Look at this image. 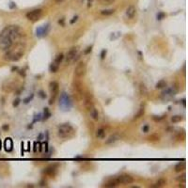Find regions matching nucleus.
<instances>
[{
	"mask_svg": "<svg viewBox=\"0 0 188 188\" xmlns=\"http://www.w3.org/2000/svg\"><path fill=\"white\" fill-rule=\"evenodd\" d=\"M0 148H1V142H0Z\"/></svg>",
	"mask_w": 188,
	"mask_h": 188,
	"instance_id": "a19ab883",
	"label": "nucleus"
},
{
	"mask_svg": "<svg viewBox=\"0 0 188 188\" xmlns=\"http://www.w3.org/2000/svg\"><path fill=\"white\" fill-rule=\"evenodd\" d=\"M19 102H20V100H19V99H17L16 101H14V103H13V105H14V106H17V105H19Z\"/></svg>",
	"mask_w": 188,
	"mask_h": 188,
	"instance_id": "c9c22d12",
	"label": "nucleus"
},
{
	"mask_svg": "<svg viewBox=\"0 0 188 188\" xmlns=\"http://www.w3.org/2000/svg\"><path fill=\"white\" fill-rule=\"evenodd\" d=\"M88 6H91V0H88Z\"/></svg>",
	"mask_w": 188,
	"mask_h": 188,
	"instance_id": "ea45409f",
	"label": "nucleus"
},
{
	"mask_svg": "<svg viewBox=\"0 0 188 188\" xmlns=\"http://www.w3.org/2000/svg\"><path fill=\"white\" fill-rule=\"evenodd\" d=\"M115 12V10L114 9H104L101 12V13L103 15H111Z\"/></svg>",
	"mask_w": 188,
	"mask_h": 188,
	"instance_id": "cd10ccee",
	"label": "nucleus"
},
{
	"mask_svg": "<svg viewBox=\"0 0 188 188\" xmlns=\"http://www.w3.org/2000/svg\"><path fill=\"white\" fill-rule=\"evenodd\" d=\"M58 135L60 138L63 139L71 138L74 135V129L68 123L61 124L58 128Z\"/></svg>",
	"mask_w": 188,
	"mask_h": 188,
	"instance_id": "7ed1b4c3",
	"label": "nucleus"
},
{
	"mask_svg": "<svg viewBox=\"0 0 188 188\" xmlns=\"http://www.w3.org/2000/svg\"><path fill=\"white\" fill-rule=\"evenodd\" d=\"M56 1H57V3H60V2L64 1V0H56Z\"/></svg>",
	"mask_w": 188,
	"mask_h": 188,
	"instance_id": "58836bf2",
	"label": "nucleus"
},
{
	"mask_svg": "<svg viewBox=\"0 0 188 188\" xmlns=\"http://www.w3.org/2000/svg\"><path fill=\"white\" fill-rule=\"evenodd\" d=\"M136 12H137L136 8H135L134 6H130V7H128V9H126L125 14H126V17H127L128 19H133V18L135 17V15H136Z\"/></svg>",
	"mask_w": 188,
	"mask_h": 188,
	"instance_id": "ddd939ff",
	"label": "nucleus"
},
{
	"mask_svg": "<svg viewBox=\"0 0 188 188\" xmlns=\"http://www.w3.org/2000/svg\"><path fill=\"white\" fill-rule=\"evenodd\" d=\"M24 54H25V46L21 43L16 44L12 49L9 50L5 54V59L12 60V61H17L24 56Z\"/></svg>",
	"mask_w": 188,
	"mask_h": 188,
	"instance_id": "f03ea898",
	"label": "nucleus"
},
{
	"mask_svg": "<svg viewBox=\"0 0 188 188\" xmlns=\"http://www.w3.org/2000/svg\"><path fill=\"white\" fill-rule=\"evenodd\" d=\"M116 180L118 181L119 184H130L132 183H134V178L127 174L119 176L118 178H116Z\"/></svg>",
	"mask_w": 188,
	"mask_h": 188,
	"instance_id": "0eeeda50",
	"label": "nucleus"
},
{
	"mask_svg": "<svg viewBox=\"0 0 188 188\" xmlns=\"http://www.w3.org/2000/svg\"><path fill=\"white\" fill-rule=\"evenodd\" d=\"M182 119H183L182 116H179V115L173 116V117L171 118V121H172L173 123H178V122H180V121H182Z\"/></svg>",
	"mask_w": 188,
	"mask_h": 188,
	"instance_id": "393cba45",
	"label": "nucleus"
},
{
	"mask_svg": "<svg viewBox=\"0 0 188 188\" xmlns=\"http://www.w3.org/2000/svg\"><path fill=\"white\" fill-rule=\"evenodd\" d=\"M5 147H6V150L7 151H10L12 148V142L10 140V138H7L6 141H5Z\"/></svg>",
	"mask_w": 188,
	"mask_h": 188,
	"instance_id": "b1692460",
	"label": "nucleus"
},
{
	"mask_svg": "<svg viewBox=\"0 0 188 188\" xmlns=\"http://www.w3.org/2000/svg\"><path fill=\"white\" fill-rule=\"evenodd\" d=\"M48 30H45V27H40L37 29V36L39 37H41V36H44L46 35Z\"/></svg>",
	"mask_w": 188,
	"mask_h": 188,
	"instance_id": "4be33fe9",
	"label": "nucleus"
},
{
	"mask_svg": "<svg viewBox=\"0 0 188 188\" xmlns=\"http://www.w3.org/2000/svg\"><path fill=\"white\" fill-rule=\"evenodd\" d=\"M43 173L45 174V175H47V176L54 177L55 175L57 174V168H55V167H48L46 168H44Z\"/></svg>",
	"mask_w": 188,
	"mask_h": 188,
	"instance_id": "4468645a",
	"label": "nucleus"
},
{
	"mask_svg": "<svg viewBox=\"0 0 188 188\" xmlns=\"http://www.w3.org/2000/svg\"><path fill=\"white\" fill-rule=\"evenodd\" d=\"M118 185H119V183H118V181H117L116 179L109 181V182H107V183L105 184V187H116V186H118Z\"/></svg>",
	"mask_w": 188,
	"mask_h": 188,
	"instance_id": "5701e85b",
	"label": "nucleus"
},
{
	"mask_svg": "<svg viewBox=\"0 0 188 188\" xmlns=\"http://www.w3.org/2000/svg\"><path fill=\"white\" fill-rule=\"evenodd\" d=\"M73 91L75 96H78V99L82 97V84L79 81L73 82Z\"/></svg>",
	"mask_w": 188,
	"mask_h": 188,
	"instance_id": "6e6552de",
	"label": "nucleus"
},
{
	"mask_svg": "<svg viewBox=\"0 0 188 188\" xmlns=\"http://www.w3.org/2000/svg\"><path fill=\"white\" fill-rule=\"evenodd\" d=\"M177 180L178 181H181V182H184L185 181V175H182V176H179L178 178H177Z\"/></svg>",
	"mask_w": 188,
	"mask_h": 188,
	"instance_id": "2f4dec72",
	"label": "nucleus"
},
{
	"mask_svg": "<svg viewBox=\"0 0 188 188\" xmlns=\"http://www.w3.org/2000/svg\"><path fill=\"white\" fill-rule=\"evenodd\" d=\"M144 113H145V109H144V107H141V108L139 109V111L137 112V114L135 116V119H139L140 117H142L143 115H144Z\"/></svg>",
	"mask_w": 188,
	"mask_h": 188,
	"instance_id": "c85d7f7f",
	"label": "nucleus"
},
{
	"mask_svg": "<svg viewBox=\"0 0 188 188\" xmlns=\"http://www.w3.org/2000/svg\"><path fill=\"white\" fill-rule=\"evenodd\" d=\"M2 128H3V130H4V131H8V130H9V125H8V124H6V125H4Z\"/></svg>",
	"mask_w": 188,
	"mask_h": 188,
	"instance_id": "e433bc0d",
	"label": "nucleus"
},
{
	"mask_svg": "<svg viewBox=\"0 0 188 188\" xmlns=\"http://www.w3.org/2000/svg\"><path fill=\"white\" fill-rule=\"evenodd\" d=\"M42 15V10L41 9H33L31 12H27L26 14L27 18L31 21V22H37L40 20V18L41 17Z\"/></svg>",
	"mask_w": 188,
	"mask_h": 188,
	"instance_id": "39448f33",
	"label": "nucleus"
},
{
	"mask_svg": "<svg viewBox=\"0 0 188 188\" xmlns=\"http://www.w3.org/2000/svg\"><path fill=\"white\" fill-rule=\"evenodd\" d=\"M58 70H59V65L55 64V63L53 62V63L50 65V72H52V73H57Z\"/></svg>",
	"mask_w": 188,
	"mask_h": 188,
	"instance_id": "bb28decb",
	"label": "nucleus"
},
{
	"mask_svg": "<svg viewBox=\"0 0 188 188\" xmlns=\"http://www.w3.org/2000/svg\"><path fill=\"white\" fill-rule=\"evenodd\" d=\"M101 1L104 5H110V4L114 3L115 0H101Z\"/></svg>",
	"mask_w": 188,
	"mask_h": 188,
	"instance_id": "c756f323",
	"label": "nucleus"
},
{
	"mask_svg": "<svg viewBox=\"0 0 188 188\" xmlns=\"http://www.w3.org/2000/svg\"><path fill=\"white\" fill-rule=\"evenodd\" d=\"M91 52V47H87V50H85V54H88Z\"/></svg>",
	"mask_w": 188,
	"mask_h": 188,
	"instance_id": "f704fd0d",
	"label": "nucleus"
},
{
	"mask_svg": "<svg viewBox=\"0 0 188 188\" xmlns=\"http://www.w3.org/2000/svg\"><path fill=\"white\" fill-rule=\"evenodd\" d=\"M90 117L94 119V120H98L99 119V113H98V110L94 107H92L90 110Z\"/></svg>",
	"mask_w": 188,
	"mask_h": 188,
	"instance_id": "a211bd4d",
	"label": "nucleus"
},
{
	"mask_svg": "<svg viewBox=\"0 0 188 188\" xmlns=\"http://www.w3.org/2000/svg\"><path fill=\"white\" fill-rule=\"evenodd\" d=\"M142 131L144 132V133H147V132H149V125H146V126H144L142 128Z\"/></svg>",
	"mask_w": 188,
	"mask_h": 188,
	"instance_id": "473e14b6",
	"label": "nucleus"
},
{
	"mask_svg": "<svg viewBox=\"0 0 188 188\" xmlns=\"http://www.w3.org/2000/svg\"><path fill=\"white\" fill-rule=\"evenodd\" d=\"M49 90H50V93H51V100L49 102L50 105H52L56 99L58 93H59V85L57 81H52L49 85Z\"/></svg>",
	"mask_w": 188,
	"mask_h": 188,
	"instance_id": "20e7f679",
	"label": "nucleus"
},
{
	"mask_svg": "<svg viewBox=\"0 0 188 188\" xmlns=\"http://www.w3.org/2000/svg\"><path fill=\"white\" fill-rule=\"evenodd\" d=\"M165 16V14L164 12H159V13L157 14V19H158V20H162Z\"/></svg>",
	"mask_w": 188,
	"mask_h": 188,
	"instance_id": "7c9ffc66",
	"label": "nucleus"
},
{
	"mask_svg": "<svg viewBox=\"0 0 188 188\" xmlns=\"http://www.w3.org/2000/svg\"><path fill=\"white\" fill-rule=\"evenodd\" d=\"M167 87V82H165V80H160L157 84H156V88H164Z\"/></svg>",
	"mask_w": 188,
	"mask_h": 188,
	"instance_id": "a878e982",
	"label": "nucleus"
},
{
	"mask_svg": "<svg viewBox=\"0 0 188 188\" xmlns=\"http://www.w3.org/2000/svg\"><path fill=\"white\" fill-rule=\"evenodd\" d=\"M165 183H167V180L162 178V179H159L154 184H152L151 187H163Z\"/></svg>",
	"mask_w": 188,
	"mask_h": 188,
	"instance_id": "aec40b11",
	"label": "nucleus"
},
{
	"mask_svg": "<svg viewBox=\"0 0 188 188\" xmlns=\"http://www.w3.org/2000/svg\"><path fill=\"white\" fill-rule=\"evenodd\" d=\"M20 36V28L17 26H9L0 33V49L7 50L12 46L13 41Z\"/></svg>",
	"mask_w": 188,
	"mask_h": 188,
	"instance_id": "f257e3e1",
	"label": "nucleus"
},
{
	"mask_svg": "<svg viewBox=\"0 0 188 188\" xmlns=\"http://www.w3.org/2000/svg\"><path fill=\"white\" fill-rule=\"evenodd\" d=\"M85 107L87 110H90L92 107H94V103H93V99L92 95L90 93H87L85 96Z\"/></svg>",
	"mask_w": 188,
	"mask_h": 188,
	"instance_id": "1a4fd4ad",
	"label": "nucleus"
},
{
	"mask_svg": "<svg viewBox=\"0 0 188 188\" xmlns=\"http://www.w3.org/2000/svg\"><path fill=\"white\" fill-rule=\"evenodd\" d=\"M105 131L103 128H100L96 131V137L97 138L103 139V138H105Z\"/></svg>",
	"mask_w": 188,
	"mask_h": 188,
	"instance_id": "dca6fc26",
	"label": "nucleus"
},
{
	"mask_svg": "<svg viewBox=\"0 0 188 188\" xmlns=\"http://www.w3.org/2000/svg\"><path fill=\"white\" fill-rule=\"evenodd\" d=\"M87 72V67H86V64L83 61L78 62V64L76 65L75 70H74V73L77 77H82L86 74Z\"/></svg>",
	"mask_w": 188,
	"mask_h": 188,
	"instance_id": "423d86ee",
	"label": "nucleus"
},
{
	"mask_svg": "<svg viewBox=\"0 0 188 188\" xmlns=\"http://www.w3.org/2000/svg\"><path fill=\"white\" fill-rule=\"evenodd\" d=\"M175 95V91L173 90V88H168L162 93V97L164 100H169L173 96Z\"/></svg>",
	"mask_w": 188,
	"mask_h": 188,
	"instance_id": "f8f14e48",
	"label": "nucleus"
},
{
	"mask_svg": "<svg viewBox=\"0 0 188 188\" xmlns=\"http://www.w3.org/2000/svg\"><path fill=\"white\" fill-rule=\"evenodd\" d=\"M63 59H64V55H63L62 53H60V54H59L58 56L56 57V59H55V60H54V63L59 66V64H60V63L62 62V60H63Z\"/></svg>",
	"mask_w": 188,
	"mask_h": 188,
	"instance_id": "412c9836",
	"label": "nucleus"
},
{
	"mask_svg": "<svg viewBox=\"0 0 188 188\" xmlns=\"http://www.w3.org/2000/svg\"><path fill=\"white\" fill-rule=\"evenodd\" d=\"M184 169H185V163H183V162H181L175 165V171L176 172H181Z\"/></svg>",
	"mask_w": 188,
	"mask_h": 188,
	"instance_id": "6ab92c4d",
	"label": "nucleus"
},
{
	"mask_svg": "<svg viewBox=\"0 0 188 188\" xmlns=\"http://www.w3.org/2000/svg\"><path fill=\"white\" fill-rule=\"evenodd\" d=\"M77 19H78V17H77V16H74V17L73 18V20H71V21H70V23H71V24H73L74 22H76V21H77Z\"/></svg>",
	"mask_w": 188,
	"mask_h": 188,
	"instance_id": "72a5a7b5",
	"label": "nucleus"
},
{
	"mask_svg": "<svg viewBox=\"0 0 188 188\" xmlns=\"http://www.w3.org/2000/svg\"><path fill=\"white\" fill-rule=\"evenodd\" d=\"M15 88H16L15 84L14 82H12V81H6L2 86V90L6 92H10V91L14 90Z\"/></svg>",
	"mask_w": 188,
	"mask_h": 188,
	"instance_id": "9b49d317",
	"label": "nucleus"
},
{
	"mask_svg": "<svg viewBox=\"0 0 188 188\" xmlns=\"http://www.w3.org/2000/svg\"><path fill=\"white\" fill-rule=\"evenodd\" d=\"M106 54V51L105 50H104L103 52H102V55H101V56H102V59H105V55Z\"/></svg>",
	"mask_w": 188,
	"mask_h": 188,
	"instance_id": "4c0bfd02",
	"label": "nucleus"
},
{
	"mask_svg": "<svg viewBox=\"0 0 188 188\" xmlns=\"http://www.w3.org/2000/svg\"><path fill=\"white\" fill-rule=\"evenodd\" d=\"M77 55V48L76 47H73L68 53H67V56H66V63L69 64L71 63L76 57Z\"/></svg>",
	"mask_w": 188,
	"mask_h": 188,
	"instance_id": "9d476101",
	"label": "nucleus"
},
{
	"mask_svg": "<svg viewBox=\"0 0 188 188\" xmlns=\"http://www.w3.org/2000/svg\"><path fill=\"white\" fill-rule=\"evenodd\" d=\"M119 139H120V137H119V135H117V134H114V135H112V136H110V137L106 139L105 144H107V145L113 144V143L117 142V141L119 140Z\"/></svg>",
	"mask_w": 188,
	"mask_h": 188,
	"instance_id": "2eb2a0df",
	"label": "nucleus"
},
{
	"mask_svg": "<svg viewBox=\"0 0 188 188\" xmlns=\"http://www.w3.org/2000/svg\"><path fill=\"white\" fill-rule=\"evenodd\" d=\"M139 92H140V94L142 95V96H146L147 94H148V90H147V87L143 84V83H141L140 85H139Z\"/></svg>",
	"mask_w": 188,
	"mask_h": 188,
	"instance_id": "f3484780",
	"label": "nucleus"
}]
</instances>
